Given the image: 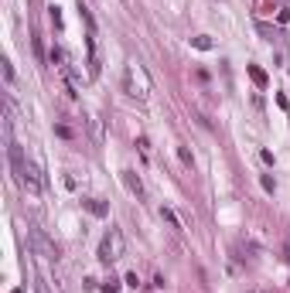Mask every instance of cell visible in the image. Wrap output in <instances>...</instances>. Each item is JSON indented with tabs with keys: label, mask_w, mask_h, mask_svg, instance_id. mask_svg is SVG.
Listing matches in <instances>:
<instances>
[{
	"label": "cell",
	"mask_w": 290,
	"mask_h": 293,
	"mask_svg": "<svg viewBox=\"0 0 290 293\" xmlns=\"http://www.w3.org/2000/svg\"><path fill=\"white\" fill-rule=\"evenodd\" d=\"M252 10H256L260 17H266V14L276 10V0H252Z\"/></svg>",
	"instance_id": "cell-9"
},
{
	"label": "cell",
	"mask_w": 290,
	"mask_h": 293,
	"mask_svg": "<svg viewBox=\"0 0 290 293\" xmlns=\"http://www.w3.org/2000/svg\"><path fill=\"white\" fill-rule=\"evenodd\" d=\"M82 20H86V27H89V31H86V48H89V61H86V65H89V75L96 78V75H99V68H102V61H99L96 20H92V14H89V10H86V7H82Z\"/></svg>",
	"instance_id": "cell-4"
},
{
	"label": "cell",
	"mask_w": 290,
	"mask_h": 293,
	"mask_svg": "<svg viewBox=\"0 0 290 293\" xmlns=\"http://www.w3.org/2000/svg\"><path fill=\"white\" fill-rule=\"evenodd\" d=\"M55 133H58V137H65V140L72 137V130H68V126H62V123H58V126H55Z\"/></svg>",
	"instance_id": "cell-18"
},
{
	"label": "cell",
	"mask_w": 290,
	"mask_h": 293,
	"mask_svg": "<svg viewBox=\"0 0 290 293\" xmlns=\"http://www.w3.org/2000/svg\"><path fill=\"white\" fill-rule=\"evenodd\" d=\"M102 293H120V283L110 280V283H102Z\"/></svg>",
	"instance_id": "cell-16"
},
{
	"label": "cell",
	"mask_w": 290,
	"mask_h": 293,
	"mask_svg": "<svg viewBox=\"0 0 290 293\" xmlns=\"http://www.w3.org/2000/svg\"><path fill=\"white\" fill-rule=\"evenodd\" d=\"M150 89H154V82H150V75H147V68L140 65V61H130L126 65V72H123V92L130 99H144L150 96Z\"/></svg>",
	"instance_id": "cell-2"
},
{
	"label": "cell",
	"mask_w": 290,
	"mask_h": 293,
	"mask_svg": "<svg viewBox=\"0 0 290 293\" xmlns=\"http://www.w3.org/2000/svg\"><path fill=\"white\" fill-rule=\"evenodd\" d=\"M178 157H181V164H184V167H194V157H192L188 147H178Z\"/></svg>",
	"instance_id": "cell-11"
},
{
	"label": "cell",
	"mask_w": 290,
	"mask_h": 293,
	"mask_svg": "<svg viewBox=\"0 0 290 293\" xmlns=\"http://www.w3.org/2000/svg\"><path fill=\"white\" fill-rule=\"evenodd\" d=\"M123 249H126V242H123V232L120 229H110V232L102 235V242H99V263H116V259H123Z\"/></svg>",
	"instance_id": "cell-3"
},
{
	"label": "cell",
	"mask_w": 290,
	"mask_h": 293,
	"mask_svg": "<svg viewBox=\"0 0 290 293\" xmlns=\"http://www.w3.org/2000/svg\"><path fill=\"white\" fill-rule=\"evenodd\" d=\"M123 184H126V191L134 198H144V181L136 177V171H123Z\"/></svg>",
	"instance_id": "cell-6"
},
{
	"label": "cell",
	"mask_w": 290,
	"mask_h": 293,
	"mask_svg": "<svg viewBox=\"0 0 290 293\" xmlns=\"http://www.w3.org/2000/svg\"><path fill=\"white\" fill-rule=\"evenodd\" d=\"M136 147H140V154L144 157H150V140L147 137H136Z\"/></svg>",
	"instance_id": "cell-14"
},
{
	"label": "cell",
	"mask_w": 290,
	"mask_h": 293,
	"mask_svg": "<svg viewBox=\"0 0 290 293\" xmlns=\"http://www.w3.org/2000/svg\"><path fill=\"white\" fill-rule=\"evenodd\" d=\"M48 10H52V24L62 31V10H58V7H48Z\"/></svg>",
	"instance_id": "cell-15"
},
{
	"label": "cell",
	"mask_w": 290,
	"mask_h": 293,
	"mask_svg": "<svg viewBox=\"0 0 290 293\" xmlns=\"http://www.w3.org/2000/svg\"><path fill=\"white\" fill-rule=\"evenodd\" d=\"M194 48H202V51H208V48H212V38H205V34H198V38L192 41Z\"/></svg>",
	"instance_id": "cell-12"
},
{
	"label": "cell",
	"mask_w": 290,
	"mask_h": 293,
	"mask_svg": "<svg viewBox=\"0 0 290 293\" xmlns=\"http://www.w3.org/2000/svg\"><path fill=\"white\" fill-rule=\"evenodd\" d=\"M4 78H7V85L14 82V68H10V61H4Z\"/></svg>",
	"instance_id": "cell-17"
},
{
	"label": "cell",
	"mask_w": 290,
	"mask_h": 293,
	"mask_svg": "<svg viewBox=\"0 0 290 293\" xmlns=\"http://www.w3.org/2000/svg\"><path fill=\"white\" fill-rule=\"evenodd\" d=\"M7 147V157H10V171H14V177H18V184L28 191V195H41L44 191V177H41V167L38 164H31L28 157H24V150H20L18 140H10V143H4Z\"/></svg>",
	"instance_id": "cell-1"
},
{
	"label": "cell",
	"mask_w": 290,
	"mask_h": 293,
	"mask_svg": "<svg viewBox=\"0 0 290 293\" xmlns=\"http://www.w3.org/2000/svg\"><path fill=\"white\" fill-rule=\"evenodd\" d=\"M260 184H263V191H270V195L276 191V181H273L270 174H263V177H260Z\"/></svg>",
	"instance_id": "cell-13"
},
{
	"label": "cell",
	"mask_w": 290,
	"mask_h": 293,
	"mask_svg": "<svg viewBox=\"0 0 290 293\" xmlns=\"http://www.w3.org/2000/svg\"><path fill=\"white\" fill-rule=\"evenodd\" d=\"M160 218H164V222H168V225H171L174 232H184V222H181V218L174 215L171 208H160Z\"/></svg>",
	"instance_id": "cell-8"
},
{
	"label": "cell",
	"mask_w": 290,
	"mask_h": 293,
	"mask_svg": "<svg viewBox=\"0 0 290 293\" xmlns=\"http://www.w3.org/2000/svg\"><path fill=\"white\" fill-rule=\"evenodd\" d=\"M38 293H48V287H44V283H38Z\"/></svg>",
	"instance_id": "cell-19"
},
{
	"label": "cell",
	"mask_w": 290,
	"mask_h": 293,
	"mask_svg": "<svg viewBox=\"0 0 290 293\" xmlns=\"http://www.w3.org/2000/svg\"><path fill=\"white\" fill-rule=\"evenodd\" d=\"M82 205L89 208V215H96V218H106V215H110V205H106V201H99V198H86Z\"/></svg>",
	"instance_id": "cell-7"
},
{
	"label": "cell",
	"mask_w": 290,
	"mask_h": 293,
	"mask_svg": "<svg viewBox=\"0 0 290 293\" xmlns=\"http://www.w3.org/2000/svg\"><path fill=\"white\" fill-rule=\"evenodd\" d=\"M250 78L260 85V89H266V82H270V78H266V72H263L260 65H250Z\"/></svg>",
	"instance_id": "cell-10"
},
{
	"label": "cell",
	"mask_w": 290,
	"mask_h": 293,
	"mask_svg": "<svg viewBox=\"0 0 290 293\" xmlns=\"http://www.w3.org/2000/svg\"><path fill=\"white\" fill-rule=\"evenodd\" d=\"M28 246H31V253H34V256L48 259V263H52V259H58V249L48 242V235L41 232L38 225H31V229H28Z\"/></svg>",
	"instance_id": "cell-5"
}]
</instances>
